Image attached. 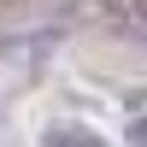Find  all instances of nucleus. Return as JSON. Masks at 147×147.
Segmentation results:
<instances>
[{
	"mask_svg": "<svg viewBox=\"0 0 147 147\" xmlns=\"http://www.w3.org/2000/svg\"><path fill=\"white\" fill-rule=\"evenodd\" d=\"M47 147H106V141L82 124H59V129H47Z\"/></svg>",
	"mask_w": 147,
	"mask_h": 147,
	"instance_id": "obj_1",
	"label": "nucleus"
},
{
	"mask_svg": "<svg viewBox=\"0 0 147 147\" xmlns=\"http://www.w3.org/2000/svg\"><path fill=\"white\" fill-rule=\"evenodd\" d=\"M129 141H136V147H147V118H136V124H129Z\"/></svg>",
	"mask_w": 147,
	"mask_h": 147,
	"instance_id": "obj_2",
	"label": "nucleus"
},
{
	"mask_svg": "<svg viewBox=\"0 0 147 147\" xmlns=\"http://www.w3.org/2000/svg\"><path fill=\"white\" fill-rule=\"evenodd\" d=\"M136 18H141V30H147V0H136Z\"/></svg>",
	"mask_w": 147,
	"mask_h": 147,
	"instance_id": "obj_3",
	"label": "nucleus"
}]
</instances>
